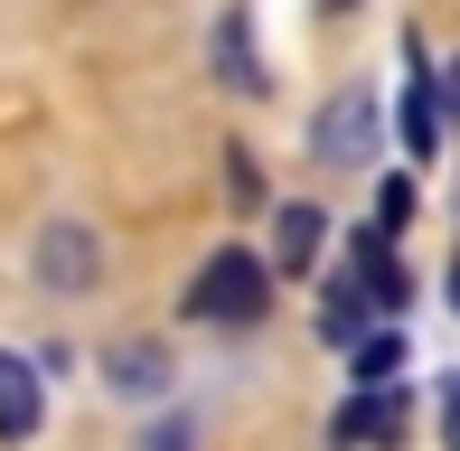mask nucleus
<instances>
[{"instance_id":"obj_1","label":"nucleus","mask_w":460,"mask_h":451,"mask_svg":"<svg viewBox=\"0 0 460 451\" xmlns=\"http://www.w3.org/2000/svg\"><path fill=\"white\" fill-rule=\"evenodd\" d=\"M263 311H273V263H263V254L226 244V254L198 263V282H188V320H207V330H254Z\"/></svg>"},{"instance_id":"obj_2","label":"nucleus","mask_w":460,"mask_h":451,"mask_svg":"<svg viewBox=\"0 0 460 451\" xmlns=\"http://www.w3.org/2000/svg\"><path fill=\"white\" fill-rule=\"evenodd\" d=\"M404 423H413L404 385H358V395L329 414V442L339 451H404Z\"/></svg>"},{"instance_id":"obj_3","label":"nucleus","mask_w":460,"mask_h":451,"mask_svg":"<svg viewBox=\"0 0 460 451\" xmlns=\"http://www.w3.org/2000/svg\"><path fill=\"white\" fill-rule=\"evenodd\" d=\"M367 151H376V94H329V104L310 113V160L358 170Z\"/></svg>"},{"instance_id":"obj_4","label":"nucleus","mask_w":460,"mask_h":451,"mask_svg":"<svg viewBox=\"0 0 460 451\" xmlns=\"http://www.w3.org/2000/svg\"><path fill=\"white\" fill-rule=\"evenodd\" d=\"M94 273H103V244H94V226L57 217L48 235H38V282H48V292H94Z\"/></svg>"},{"instance_id":"obj_5","label":"nucleus","mask_w":460,"mask_h":451,"mask_svg":"<svg viewBox=\"0 0 460 451\" xmlns=\"http://www.w3.org/2000/svg\"><path fill=\"white\" fill-rule=\"evenodd\" d=\"M348 273H358L367 282V292H376V311H404V301H413V273H404V254H394V244H385V226H367V235H358V254H348Z\"/></svg>"},{"instance_id":"obj_6","label":"nucleus","mask_w":460,"mask_h":451,"mask_svg":"<svg viewBox=\"0 0 460 451\" xmlns=\"http://www.w3.org/2000/svg\"><path fill=\"white\" fill-rule=\"evenodd\" d=\"M38 423H48V385H38L29 358H10V348H0V442H29Z\"/></svg>"},{"instance_id":"obj_7","label":"nucleus","mask_w":460,"mask_h":451,"mask_svg":"<svg viewBox=\"0 0 460 451\" xmlns=\"http://www.w3.org/2000/svg\"><path fill=\"white\" fill-rule=\"evenodd\" d=\"M367 320H376V292H367L358 273H329V282H320V339H329V348H358Z\"/></svg>"},{"instance_id":"obj_8","label":"nucleus","mask_w":460,"mask_h":451,"mask_svg":"<svg viewBox=\"0 0 460 451\" xmlns=\"http://www.w3.org/2000/svg\"><path fill=\"white\" fill-rule=\"evenodd\" d=\"M103 385H113V395H160V385H170V348H160V339L103 348Z\"/></svg>"},{"instance_id":"obj_9","label":"nucleus","mask_w":460,"mask_h":451,"mask_svg":"<svg viewBox=\"0 0 460 451\" xmlns=\"http://www.w3.org/2000/svg\"><path fill=\"white\" fill-rule=\"evenodd\" d=\"M320 244H329L320 208H282L273 217V273H320Z\"/></svg>"},{"instance_id":"obj_10","label":"nucleus","mask_w":460,"mask_h":451,"mask_svg":"<svg viewBox=\"0 0 460 451\" xmlns=\"http://www.w3.org/2000/svg\"><path fill=\"white\" fill-rule=\"evenodd\" d=\"M217 75L235 94H263V57H254V29H244V10L235 19H217Z\"/></svg>"},{"instance_id":"obj_11","label":"nucleus","mask_w":460,"mask_h":451,"mask_svg":"<svg viewBox=\"0 0 460 451\" xmlns=\"http://www.w3.org/2000/svg\"><path fill=\"white\" fill-rule=\"evenodd\" d=\"M348 358H358V385H404V330H376Z\"/></svg>"},{"instance_id":"obj_12","label":"nucleus","mask_w":460,"mask_h":451,"mask_svg":"<svg viewBox=\"0 0 460 451\" xmlns=\"http://www.w3.org/2000/svg\"><path fill=\"white\" fill-rule=\"evenodd\" d=\"M404 151H432V85L423 75L404 85Z\"/></svg>"},{"instance_id":"obj_13","label":"nucleus","mask_w":460,"mask_h":451,"mask_svg":"<svg viewBox=\"0 0 460 451\" xmlns=\"http://www.w3.org/2000/svg\"><path fill=\"white\" fill-rule=\"evenodd\" d=\"M376 226H413V179H376Z\"/></svg>"},{"instance_id":"obj_14","label":"nucleus","mask_w":460,"mask_h":451,"mask_svg":"<svg viewBox=\"0 0 460 451\" xmlns=\"http://www.w3.org/2000/svg\"><path fill=\"white\" fill-rule=\"evenodd\" d=\"M226 189H235V208H263V170H254V160H244V151L226 160Z\"/></svg>"},{"instance_id":"obj_15","label":"nucleus","mask_w":460,"mask_h":451,"mask_svg":"<svg viewBox=\"0 0 460 451\" xmlns=\"http://www.w3.org/2000/svg\"><path fill=\"white\" fill-rule=\"evenodd\" d=\"M442 442L460 451V376H442Z\"/></svg>"},{"instance_id":"obj_16","label":"nucleus","mask_w":460,"mask_h":451,"mask_svg":"<svg viewBox=\"0 0 460 451\" xmlns=\"http://www.w3.org/2000/svg\"><path fill=\"white\" fill-rule=\"evenodd\" d=\"M442 104H451V122H460V57H451V75H442Z\"/></svg>"},{"instance_id":"obj_17","label":"nucleus","mask_w":460,"mask_h":451,"mask_svg":"<svg viewBox=\"0 0 460 451\" xmlns=\"http://www.w3.org/2000/svg\"><path fill=\"white\" fill-rule=\"evenodd\" d=\"M141 451H188V433H151V442H141Z\"/></svg>"},{"instance_id":"obj_18","label":"nucleus","mask_w":460,"mask_h":451,"mask_svg":"<svg viewBox=\"0 0 460 451\" xmlns=\"http://www.w3.org/2000/svg\"><path fill=\"white\" fill-rule=\"evenodd\" d=\"M451 311H460V263H451Z\"/></svg>"}]
</instances>
